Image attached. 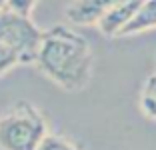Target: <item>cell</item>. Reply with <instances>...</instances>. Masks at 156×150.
Masks as SVG:
<instances>
[{"mask_svg": "<svg viewBox=\"0 0 156 150\" xmlns=\"http://www.w3.org/2000/svg\"><path fill=\"white\" fill-rule=\"evenodd\" d=\"M110 2H98V0H78V2H70L66 6V16L70 22L80 24V26H88V24H98L102 18V14L106 12Z\"/></svg>", "mask_w": 156, "mask_h": 150, "instance_id": "5b68a950", "label": "cell"}, {"mask_svg": "<svg viewBox=\"0 0 156 150\" xmlns=\"http://www.w3.org/2000/svg\"><path fill=\"white\" fill-rule=\"evenodd\" d=\"M16 64H18L16 54H14L8 46H4L0 42V74H4L6 70H10L12 66H16Z\"/></svg>", "mask_w": 156, "mask_h": 150, "instance_id": "9c48e42d", "label": "cell"}, {"mask_svg": "<svg viewBox=\"0 0 156 150\" xmlns=\"http://www.w3.org/2000/svg\"><path fill=\"white\" fill-rule=\"evenodd\" d=\"M150 28H156V0L140 2V6H138V10L134 12V16L130 18V22L122 28L120 36L144 32V30H150Z\"/></svg>", "mask_w": 156, "mask_h": 150, "instance_id": "8992f818", "label": "cell"}, {"mask_svg": "<svg viewBox=\"0 0 156 150\" xmlns=\"http://www.w3.org/2000/svg\"><path fill=\"white\" fill-rule=\"evenodd\" d=\"M138 6H140V0H134V2H110L96 26L108 36L110 34H120L122 28L130 22V18L138 10Z\"/></svg>", "mask_w": 156, "mask_h": 150, "instance_id": "277c9868", "label": "cell"}, {"mask_svg": "<svg viewBox=\"0 0 156 150\" xmlns=\"http://www.w3.org/2000/svg\"><path fill=\"white\" fill-rule=\"evenodd\" d=\"M140 104H142V110L150 118H156V72L150 74L146 78V82H144Z\"/></svg>", "mask_w": 156, "mask_h": 150, "instance_id": "52a82bcc", "label": "cell"}, {"mask_svg": "<svg viewBox=\"0 0 156 150\" xmlns=\"http://www.w3.org/2000/svg\"><path fill=\"white\" fill-rule=\"evenodd\" d=\"M34 64L58 86L66 90H80L90 80L94 56L82 34L58 24L42 34Z\"/></svg>", "mask_w": 156, "mask_h": 150, "instance_id": "6da1fadb", "label": "cell"}, {"mask_svg": "<svg viewBox=\"0 0 156 150\" xmlns=\"http://www.w3.org/2000/svg\"><path fill=\"white\" fill-rule=\"evenodd\" d=\"M36 150H78L74 144H70L66 138H62V136H58V134H46L44 136V140L38 144V148Z\"/></svg>", "mask_w": 156, "mask_h": 150, "instance_id": "ba28073f", "label": "cell"}, {"mask_svg": "<svg viewBox=\"0 0 156 150\" xmlns=\"http://www.w3.org/2000/svg\"><path fill=\"white\" fill-rule=\"evenodd\" d=\"M46 134L42 114L28 102H16L0 116V150H36Z\"/></svg>", "mask_w": 156, "mask_h": 150, "instance_id": "3957f363", "label": "cell"}, {"mask_svg": "<svg viewBox=\"0 0 156 150\" xmlns=\"http://www.w3.org/2000/svg\"><path fill=\"white\" fill-rule=\"evenodd\" d=\"M32 2H0V42L12 50L18 64L36 62L44 32L30 18Z\"/></svg>", "mask_w": 156, "mask_h": 150, "instance_id": "7a4b0ae2", "label": "cell"}]
</instances>
